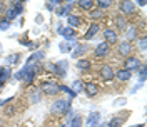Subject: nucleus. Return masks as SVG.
Instances as JSON below:
<instances>
[{"label":"nucleus","instance_id":"obj_28","mask_svg":"<svg viewBox=\"0 0 147 127\" xmlns=\"http://www.w3.org/2000/svg\"><path fill=\"white\" fill-rule=\"evenodd\" d=\"M102 15H104V12L102 10H99V9H92L90 10V14H89V17L92 18V20H97V18H102Z\"/></svg>","mask_w":147,"mask_h":127},{"label":"nucleus","instance_id":"obj_14","mask_svg":"<svg viewBox=\"0 0 147 127\" xmlns=\"http://www.w3.org/2000/svg\"><path fill=\"white\" fill-rule=\"evenodd\" d=\"M117 50H119V54L122 55V57H129V54H130V50H132V45L129 44L127 40H124V42H120V44H117Z\"/></svg>","mask_w":147,"mask_h":127},{"label":"nucleus","instance_id":"obj_41","mask_svg":"<svg viewBox=\"0 0 147 127\" xmlns=\"http://www.w3.org/2000/svg\"><path fill=\"white\" fill-rule=\"evenodd\" d=\"M137 127H146V126H144V124H139V126Z\"/></svg>","mask_w":147,"mask_h":127},{"label":"nucleus","instance_id":"obj_43","mask_svg":"<svg viewBox=\"0 0 147 127\" xmlns=\"http://www.w3.org/2000/svg\"><path fill=\"white\" fill-rule=\"evenodd\" d=\"M0 127H2V119H0Z\"/></svg>","mask_w":147,"mask_h":127},{"label":"nucleus","instance_id":"obj_32","mask_svg":"<svg viewBox=\"0 0 147 127\" xmlns=\"http://www.w3.org/2000/svg\"><path fill=\"white\" fill-rule=\"evenodd\" d=\"M137 47L142 50V52L146 50V47H147V39H146V37H140V39L137 40Z\"/></svg>","mask_w":147,"mask_h":127},{"label":"nucleus","instance_id":"obj_33","mask_svg":"<svg viewBox=\"0 0 147 127\" xmlns=\"http://www.w3.org/2000/svg\"><path fill=\"white\" fill-rule=\"evenodd\" d=\"M25 72H27V69H25V67H24V69H20V70H18V72L15 74V75H13V77H15V80H22V82H24Z\"/></svg>","mask_w":147,"mask_h":127},{"label":"nucleus","instance_id":"obj_38","mask_svg":"<svg viewBox=\"0 0 147 127\" xmlns=\"http://www.w3.org/2000/svg\"><path fill=\"white\" fill-rule=\"evenodd\" d=\"M5 114H7V116H13V114H15V107H13V105H9V107L5 109Z\"/></svg>","mask_w":147,"mask_h":127},{"label":"nucleus","instance_id":"obj_27","mask_svg":"<svg viewBox=\"0 0 147 127\" xmlns=\"http://www.w3.org/2000/svg\"><path fill=\"white\" fill-rule=\"evenodd\" d=\"M84 82H80V80H74V84L70 85V89H72L75 94H79L80 91H84V85H82Z\"/></svg>","mask_w":147,"mask_h":127},{"label":"nucleus","instance_id":"obj_12","mask_svg":"<svg viewBox=\"0 0 147 127\" xmlns=\"http://www.w3.org/2000/svg\"><path fill=\"white\" fill-rule=\"evenodd\" d=\"M114 72H115V70H114L110 65H102L100 67V77L104 79V80L110 82L112 79H114Z\"/></svg>","mask_w":147,"mask_h":127},{"label":"nucleus","instance_id":"obj_37","mask_svg":"<svg viewBox=\"0 0 147 127\" xmlns=\"http://www.w3.org/2000/svg\"><path fill=\"white\" fill-rule=\"evenodd\" d=\"M18 57H20L18 54H13V55H10L9 59H7V62H9V63H13V62L17 63V62H18Z\"/></svg>","mask_w":147,"mask_h":127},{"label":"nucleus","instance_id":"obj_3","mask_svg":"<svg viewBox=\"0 0 147 127\" xmlns=\"http://www.w3.org/2000/svg\"><path fill=\"white\" fill-rule=\"evenodd\" d=\"M124 69L132 72V70H139L140 69V59L139 57H134V55H129L124 62Z\"/></svg>","mask_w":147,"mask_h":127},{"label":"nucleus","instance_id":"obj_40","mask_svg":"<svg viewBox=\"0 0 147 127\" xmlns=\"http://www.w3.org/2000/svg\"><path fill=\"white\" fill-rule=\"evenodd\" d=\"M134 3H136V5H139V7H146V0H137V2H134Z\"/></svg>","mask_w":147,"mask_h":127},{"label":"nucleus","instance_id":"obj_21","mask_svg":"<svg viewBox=\"0 0 147 127\" xmlns=\"http://www.w3.org/2000/svg\"><path fill=\"white\" fill-rule=\"evenodd\" d=\"M85 50H87V45H85V44H84V45H82V44H77V49H75L70 55H72L74 59H79V57H80Z\"/></svg>","mask_w":147,"mask_h":127},{"label":"nucleus","instance_id":"obj_25","mask_svg":"<svg viewBox=\"0 0 147 127\" xmlns=\"http://www.w3.org/2000/svg\"><path fill=\"white\" fill-rule=\"evenodd\" d=\"M95 5H97V9H99V10L104 12L105 9H110L112 2H110V0H99V2H95Z\"/></svg>","mask_w":147,"mask_h":127},{"label":"nucleus","instance_id":"obj_30","mask_svg":"<svg viewBox=\"0 0 147 127\" xmlns=\"http://www.w3.org/2000/svg\"><path fill=\"white\" fill-rule=\"evenodd\" d=\"M5 18H7V20H9V22H12V20H15V18H17V14H15V12H13V9H7V12H5Z\"/></svg>","mask_w":147,"mask_h":127},{"label":"nucleus","instance_id":"obj_13","mask_svg":"<svg viewBox=\"0 0 147 127\" xmlns=\"http://www.w3.org/2000/svg\"><path fill=\"white\" fill-rule=\"evenodd\" d=\"M65 18H67V27H70V28H75L82 24V18L79 15H75V14H69Z\"/></svg>","mask_w":147,"mask_h":127},{"label":"nucleus","instance_id":"obj_4","mask_svg":"<svg viewBox=\"0 0 147 127\" xmlns=\"http://www.w3.org/2000/svg\"><path fill=\"white\" fill-rule=\"evenodd\" d=\"M110 52V45L107 42H100V44H97L95 45V50H94V55L97 57V59H104V57H107Z\"/></svg>","mask_w":147,"mask_h":127},{"label":"nucleus","instance_id":"obj_23","mask_svg":"<svg viewBox=\"0 0 147 127\" xmlns=\"http://www.w3.org/2000/svg\"><path fill=\"white\" fill-rule=\"evenodd\" d=\"M84 126V120H82V116H74L69 122V127H82Z\"/></svg>","mask_w":147,"mask_h":127},{"label":"nucleus","instance_id":"obj_15","mask_svg":"<svg viewBox=\"0 0 147 127\" xmlns=\"http://www.w3.org/2000/svg\"><path fill=\"white\" fill-rule=\"evenodd\" d=\"M75 67H77L79 70H82V72H87V70H90L92 69V62L90 60H87V59H77Z\"/></svg>","mask_w":147,"mask_h":127},{"label":"nucleus","instance_id":"obj_9","mask_svg":"<svg viewBox=\"0 0 147 127\" xmlns=\"http://www.w3.org/2000/svg\"><path fill=\"white\" fill-rule=\"evenodd\" d=\"M57 28H59L57 32H59L60 35H64L67 40H70V42H75V30H74V28H70V27H60V25H59Z\"/></svg>","mask_w":147,"mask_h":127},{"label":"nucleus","instance_id":"obj_19","mask_svg":"<svg viewBox=\"0 0 147 127\" xmlns=\"http://www.w3.org/2000/svg\"><path fill=\"white\" fill-rule=\"evenodd\" d=\"M115 25H117V30H124V32H125V28L129 27L125 17H122V15H119V17L115 18Z\"/></svg>","mask_w":147,"mask_h":127},{"label":"nucleus","instance_id":"obj_22","mask_svg":"<svg viewBox=\"0 0 147 127\" xmlns=\"http://www.w3.org/2000/svg\"><path fill=\"white\" fill-rule=\"evenodd\" d=\"M10 75H12L10 69H7V67H2V65H0V84H3V82L10 77Z\"/></svg>","mask_w":147,"mask_h":127},{"label":"nucleus","instance_id":"obj_44","mask_svg":"<svg viewBox=\"0 0 147 127\" xmlns=\"http://www.w3.org/2000/svg\"><path fill=\"white\" fill-rule=\"evenodd\" d=\"M60 127H65V126H64V124H62V126H60Z\"/></svg>","mask_w":147,"mask_h":127},{"label":"nucleus","instance_id":"obj_36","mask_svg":"<svg viewBox=\"0 0 147 127\" xmlns=\"http://www.w3.org/2000/svg\"><path fill=\"white\" fill-rule=\"evenodd\" d=\"M38 95H40V91L32 92V94H30V102H32V104H35V102H38V100H40V97H38Z\"/></svg>","mask_w":147,"mask_h":127},{"label":"nucleus","instance_id":"obj_1","mask_svg":"<svg viewBox=\"0 0 147 127\" xmlns=\"http://www.w3.org/2000/svg\"><path fill=\"white\" fill-rule=\"evenodd\" d=\"M50 112H52V114H62V116L69 114V112H70V99L69 100L57 99L55 102H52V104H50Z\"/></svg>","mask_w":147,"mask_h":127},{"label":"nucleus","instance_id":"obj_42","mask_svg":"<svg viewBox=\"0 0 147 127\" xmlns=\"http://www.w3.org/2000/svg\"><path fill=\"white\" fill-rule=\"evenodd\" d=\"M2 10H3V9H2V5H0V15H2Z\"/></svg>","mask_w":147,"mask_h":127},{"label":"nucleus","instance_id":"obj_31","mask_svg":"<svg viewBox=\"0 0 147 127\" xmlns=\"http://www.w3.org/2000/svg\"><path fill=\"white\" fill-rule=\"evenodd\" d=\"M146 72H147L146 65H142V67L139 69V82H140V84H144V80H146Z\"/></svg>","mask_w":147,"mask_h":127},{"label":"nucleus","instance_id":"obj_24","mask_svg":"<svg viewBox=\"0 0 147 127\" xmlns=\"http://www.w3.org/2000/svg\"><path fill=\"white\" fill-rule=\"evenodd\" d=\"M74 45H75V42H72V44L62 42V44L59 45V49H60V52H62V54H67V52H70V54H72V47Z\"/></svg>","mask_w":147,"mask_h":127},{"label":"nucleus","instance_id":"obj_11","mask_svg":"<svg viewBox=\"0 0 147 127\" xmlns=\"http://www.w3.org/2000/svg\"><path fill=\"white\" fill-rule=\"evenodd\" d=\"M130 77H132V72H129L125 69H119V70L114 72V79H117V80H120V82L130 80Z\"/></svg>","mask_w":147,"mask_h":127},{"label":"nucleus","instance_id":"obj_2","mask_svg":"<svg viewBox=\"0 0 147 127\" xmlns=\"http://www.w3.org/2000/svg\"><path fill=\"white\" fill-rule=\"evenodd\" d=\"M38 91L42 94H45V95H59L60 94V85L55 84V82H44L38 87Z\"/></svg>","mask_w":147,"mask_h":127},{"label":"nucleus","instance_id":"obj_10","mask_svg":"<svg viewBox=\"0 0 147 127\" xmlns=\"http://www.w3.org/2000/svg\"><path fill=\"white\" fill-rule=\"evenodd\" d=\"M84 92H85V95L87 97H95L97 95V92H99V87H97V84L95 82H87L85 85H84Z\"/></svg>","mask_w":147,"mask_h":127},{"label":"nucleus","instance_id":"obj_20","mask_svg":"<svg viewBox=\"0 0 147 127\" xmlns=\"http://www.w3.org/2000/svg\"><path fill=\"white\" fill-rule=\"evenodd\" d=\"M24 3H25V2H12V5H10V9H13V12L17 14V17L20 14H24V10H25Z\"/></svg>","mask_w":147,"mask_h":127},{"label":"nucleus","instance_id":"obj_34","mask_svg":"<svg viewBox=\"0 0 147 127\" xmlns=\"http://www.w3.org/2000/svg\"><path fill=\"white\" fill-rule=\"evenodd\" d=\"M67 92V94H70V99H74V97H75V95H77V94H75V92L72 91V89H70V87H69V85H60V92Z\"/></svg>","mask_w":147,"mask_h":127},{"label":"nucleus","instance_id":"obj_16","mask_svg":"<svg viewBox=\"0 0 147 127\" xmlns=\"http://www.w3.org/2000/svg\"><path fill=\"white\" fill-rule=\"evenodd\" d=\"M99 30H100V25H99L97 22L90 24V27H89V32L84 35V39H85V40H90V39H94V37L99 34Z\"/></svg>","mask_w":147,"mask_h":127},{"label":"nucleus","instance_id":"obj_7","mask_svg":"<svg viewBox=\"0 0 147 127\" xmlns=\"http://www.w3.org/2000/svg\"><path fill=\"white\" fill-rule=\"evenodd\" d=\"M99 122H100V112H97V110L90 112L87 116V119H85V126L87 127H97Z\"/></svg>","mask_w":147,"mask_h":127},{"label":"nucleus","instance_id":"obj_45","mask_svg":"<svg viewBox=\"0 0 147 127\" xmlns=\"http://www.w3.org/2000/svg\"><path fill=\"white\" fill-rule=\"evenodd\" d=\"M97 127H99V126H97Z\"/></svg>","mask_w":147,"mask_h":127},{"label":"nucleus","instance_id":"obj_5","mask_svg":"<svg viewBox=\"0 0 147 127\" xmlns=\"http://www.w3.org/2000/svg\"><path fill=\"white\" fill-rule=\"evenodd\" d=\"M104 39H105L104 42H107L109 45H112V44H117V42H119V35H117V32H115L114 28H109V27L104 30Z\"/></svg>","mask_w":147,"mask_h":127},{"label":"nucleus","instance_id":"obj_18","mask_svg":"<svg viewBox=\"0 0 147 127\" xmlns=\"http://www.w3.org/2000/svg\"><path fill=\"white\" fill-rule=\"evenodd\" d=\"M77 5L82 10H92L95 7V2L94 0H80V2H77Z\"/></svg>","mask_w":147,"mask_h":127},{"label":"nucleus","instance_id":"obj_29","mask_svg":"<svg viewBox=\"0 0 147 127\" xmlns=\"http://www.w3.org/2000/svg\"><path fill=\"white\" fill-rule=\"evenodd\" d=\"M10 24H12V22H9L5 17H0V30H9Z\"/></svg>","mask_w":147,"mask_h":127},{"label":"nucleus","instance_id":"obj_26","mask_svg":"<svg viewBox=\"0 0 147 127\" xmlns=\"http://www.w3.org/2000/svg\"><path fill=\"white\" fill-rule=\"evenodd\" d=\"M122 124H124L122 117H112V119L109 120L107 127H122Z\"/></svg>","mask_w":147,"mask_h":127},{"label":"nucleus","instance_id":"obj_17","mask_svg":"<svg viewBox=\"0 0 147 127\" xmlns=\"http://www.w3.org/2000/svg\"><path fill=\"white\" fill-rule=\"evenodd\" d=\"M125 37H127V42L136 40V39H137V27H136V25H129V27L125 28Z\"/></svg>","mask_w":147,"mask_h":127},{"label":"nucleus","instance_id":"obj_6","mask_svg":"<svg viewBox=\"0 0 147 127\" xmlns=\"http://www.w3.org/2000/svg\"><path fill=\"white\" fill-rule=\"evenodd\" d=\"M44 57H45V52H44V50H37V52H34V54L25 60V67H35V63L38 62V60H42Z\"/></svg>","mask_w":147,"mask_h":127},{"label":"nucleus","instance_id":"obj_39","mask_svg":"<svg viewBox=\"0 0 147 127\" xmlns=\"http://www.w3.org/2000/svg\"><path fill=\"white\" fill-rule=\"evenodd\" d=\"M10 100H13V97H7L5 100H0V107H2V105H7Z\"/></svg>","mask_w":147,"mask_h":127},{"label":"nucleus","instance_id":"obj_35","mask_svg":"<svg viewBox=\"0 0 147 127\" xmlns=\"http://www.w3.org/2000/svg\"><path fill=\"white\" fill-rule=\"evenodd\" d=\"M59 5H62V2H60V0H55V2H47V9H49V10L57 9Z\"/></svg>","mask_w":147,"mask_h":127},{"label":"nucleus","instance_id":"obj_8","mask_svg":"<svg viewBox=\"0 0 147 127\" xmlns=\"http://www.w3.org/2000/svg\"><path fill=\"white\" fill-rule=\"evenodd\" d=\"M119 10L124 15H132V14L136 12V3H134V2H120Z\"/></svg>","mask_w":147,"mask_h":127}]
</instances>
